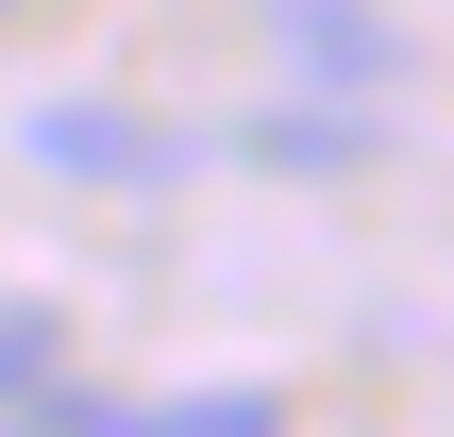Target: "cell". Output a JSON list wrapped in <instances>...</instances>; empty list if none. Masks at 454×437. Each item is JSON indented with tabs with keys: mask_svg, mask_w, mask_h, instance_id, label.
<instances>
[{
	"mask_svg": "<svg viewBox=\"0 0 454 437\" xmlns=\"http://www.w3.org/2000/svg\"><path fill=\"white\" fill-rule=\"evenodd\" d=\"M51 354H67L51 320H0V404H51Z\"/></svg>",
	"mask_w": 454,
	"mask_h": 437,
	"instance_id": "obj_4",
	"label": "cell"
},
{
	"mask_svg": "<svg viewBox=\"0 0 454 437\" xmlns=\"http://www.w3.org/2000/svg\"><path fill=\"white\" fill-rule=\"evenodd\" d=\"M0 437H84V404L51 387V404H0Z\"/></svg>",
	"mask_w": 454,
	"mask_h": 437,
	"instance_id": "obj_5",
	"label": "cell"
},
{
	"mask_svg": "<svg viewBox=\"0 0 454 437\" xmlns=\"http://www.w3.org/2000/svg\"><path fill=\"white\" fill-rule=\"evenodd\" d=\"M0 17H17V0H0Z\"/></svg>",
	"mask_w": 454,
	"mask_h": 437,
	"instance_id": "obj_6",
	"label": "cell"
},
{
	"mask_svg": "<svg viewBox=\"0 0 454 437\" xmlns=\"http://www.w3.org/2000/svg\"><path fill=\"white\" fill-rule=\"evenodd\" d=\"M84 437H286L270 387H168V404H84Z\"/></svg>",
	"mask_w": 454,
	"mask_h": 437,
	"instance_id": "obj_2",
	"label": "cell"
},
{
	"mask_svg": "<svg viewBox=\"0 0 454 437\" xmlns=\"http://www.w3.org/2000/svg\"><path fill=\"white\" fill-rule=\"evenodd\" d=\"M17 152H34V168H101V185H185V135L101 118V101H34V118H17Z\"/></svg>",
	"mask_w": 454,
	"mask_h": 437,
	"instance_id": "obj_1",
	"label": "cell"
},
{
	"mask_svg": "<svg viewBox=\"0 0 454 437\" xmlns=\"http://www.w3.org/2000/svg\"><path fill=\"white\" fill-rule=\"evenodd\" d=\"M253 152H270V168H354V152H371V118H270Z\"/></svg>",
	"mask_w": 454,
	"mask_h": 437,
	"instance_id": "obj_3",
	"label": "cell"
}]
</instances>
